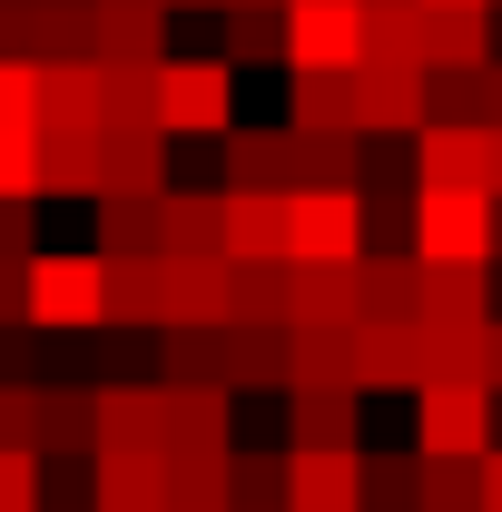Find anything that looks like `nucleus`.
Masks as SVG:
<instances>
[{"label": "nucleus", "mask_w": 502, "mask_h": 512, "mask_svg": "<svg viewBox=\"0 0 502 512\" xmlns=\"http://www.w3.org/2000/svg\"><path fill=\"white\" fill-rule=\"evenodd\" d=\"M502 197L493 188H414V256L424 266H493Z\"/></svg>", "instance_id": "f257e3e1"}, {"label": "nucleus", "mask_w": 502, "mask_h": 512, "mask_svg": "<svg viewBox=\"0 0 502 512\" xmlns=\"http://www.w3.org/2000/svg\"><path fill=\"white\" fill-rule=\"evenodd\" d=\"M375 247L365 188H286V256L296 266H355Z\"/></svg>", "instance_id": "f03ea898"}, {"label": "nucleus", "mask_w": 502, "mask_h": 512, "mask_svg": "<svg viewBox=\"0 0 502 512\" xmlns=\"http://www.w3.org/2000/svg\"><path fill=\"white\" fill-rule=\"evenodd\" d=\"M158 128L168 138H227L237 128V60H158Z\"/></svg>", "instance_id": "7ed1b4c3"}, {"label": "nucleus", "mask_w": 502, "mask_h": 512, "mask_svg": "<svg viewBox=\"0 0 502 512\" xmlns=\"http://www.w3.org/2000/svg\"><path fill=\"white\" fill-rule=\"evenodd\" d=\"M493 375H443L414 394V453H493Z\"/></svg>", "instance_id": "20e7f679"}, {"label": "nucleus", "mask_w": 502, "mask_h": 512, "mask_svg": "<svg viewBox=\"0 0 502 512\" xmlns=\"http://www.w3.org/2000/svg\"><path fill=\"white\" fill-rule=\"evenodd\" d=\"M30 325L40 335L109 325V256H30Z\"/></svg>", "instance_id": "39448f33"}, {"label": "nucleus", "mask_w": 502, "mask_h": 512, "mask_svg": "<svg viewBox=\"0 0 502 512\" xmlns=\"http://www.w3.org/2000/svg\"><path fill=\"white\" fill-rule=\"evenodd\" d=\"M434 119V69L424 60H365L355 69V128L365 138H414Z\"/></svg>", "instance_id": "423d86ee"}, {"label": "nucleus", "mask_w": 502, "mask_h": 512, "mask_svg": "<svg viewBox=\"0 0 502 512\" xmlns=\"http://www.w3.org/2000/svg\"><path fill=\"white\" fill-rule=\"evenodd\" d=\"M286 69H365V0H286Z\"/></svg>", "instance_id": "0eeeda50"}, {"label": "nucleus", "mask_w": 502, "mask_h": 512, "mask_svg": "<svg viewBox=\"0 0 502 512\" xmlns=\"http://www.w3.org/2000/svg\"><path fill=\"white\" fill-rule=\"evenodd\" d=\"M286 512H365V444H286Z\"/></svg>", "instance_id": "6e6552de"}, {"label": "nucleus", "mask_w": 502, "mask_h": 512, "mask_svg": "<svg viewBox=\"0 0 502 512\" xmlns=\"http://www.w3.org/2000/svg\"><path fill=\"white\" fill-rule=\"evenodd\" d=\"M286 444H365V384L355 375H296L286 384Z\"/></svg>", "instance_id": "1a4fd4ad"}, {"label": "nucleus", "mask_w": 502, "mask_h": 512, "mask_svg": "<svg viewBox=\"0 0 502 512\" xmlns=\"http://www.w3.org/2000/svg\"><path fill=\"white\" fill-rule=\"evenodd\" d=\"M424 188H493V119H424L414 128Z\"/></svg>", "instance_id": "9d476101"}, {"label": "nucleus", "mask_w": 502, "mask_h": 512, "mask_svg": "<svg viewBox=\"0 0 502 512\" xmlns=\"http://www.w3.org/2000/svg\"><path fill=\"white\" fill-rule=\"evenodd\" d=\"M227 384H197V375H158V444L168 453H227Z\"/></svg>", "instance_id": "9b49d317"}, {"label": "nucleus", "mask_w": 502, "mask_h": 512, "mask_svg": "<svg viewBox=\"0 0 502 512\" xmlns=\"http://www.w3.org/2000/svg\"><path fill=\"white\" fill-rule=\"evenodd\" d=\"M493 10L502 0H424V69H493Z\"/></svg>", "instance_id": "f8f14e48"}, {"label": "nucleus", "mask_w": 502, "mask_h": 512, "mask_svg": "<svg viewBox=\"0 0 502 512\" xmlns=\"http://www.w3.org/2000/svg\"><path fill=\"white\" fill-rule=\"evenodd\" d=\"M168 188V128H99L89 197H158Z\"/></svg>", "instance_id": "ddd939ff"}, {"label": "nucleus", "mask_w": 502, "mask_h": 512, "mask_svg": "<svg viewBox=\"0 0 502 512\" xmlns=\"http://www.w3.org/2000/svg\"><path fill=\"white\" fill-rule=\"evenodd\" d=\"M158 325H227V256H158Z\"/></svg>", "instance_id": "4468645a"}, {"label": "nucleus", "mask_w": 502, "mask_h": 512, "mask_svg": "<svg viewBox=\"0 0 502 512\" xmlns=\"http://www.w3.org/2000/svg\"><path fill=\"white\" fill-rule=\"evenodd\" d=\"M306 335H355L365 325V256L355 266H296V316Z\"/></svg>", "instance_id": "2eb2a0df"}, {"label": "nucleus", "mask_w": 502, "mask_h": 512, "mask_svg": "<svg viewBox=\"0 0 502 512\" xmlns=\"http://www.w3.org/2000/svg\"><path fill=\"white\" fill-rule=\"evenodd\" d=\"M345 355H355V384H365V394H424V355H414V325L365 316L355 335H345Z\"/></svg>", "instance_id": "dca6fc26"}, {"label": "nucleus", "mask_w": 502, "mask_h": 512, "mask_svg": "<svg viewBox=\"0 0 502 512\" xmlns=\"http://www.w3.org/2000/svg\"><path fill=\"white\" fill-rule=\"evenodd\" d=\"M99 60H168V0H89Z\"/></svg>", "instance_id": "f3484780"}, {"label": "nucleus", "mask_w": 502, "mask_h": 512, "mask_svg": "<svg viewBox=\"0 0 502 512\" xmlns=\"http://www.w3.org/2000/svg\"><path fill=\"white\" fill-rule=\"evenodd\" d=\"M296 316V256H237L227 266V325H286Z\"/></svg>", "instance_id": "a211bd4d"}, {"label": "nucleus", "mask_w": 502, "mask_h": 512, "mask_svg": "<svg viewBox=\"0 0 502 512\" xmlns=\"http://www.w3.org/2000/svg\"><path fill=\"white\" fill-rule=\"evenodd\" d=\"M217 237H227V266L237 256H286V188H217Z\"/></svg>", "instance_id": "6ab92c4d"}, {"label": "nucleus", "mask_w": 502, "mask_h": 512, "mask_svg": "<svg viewBox=\"0 0 502 512\" xmlns=\"http://www.w3.org/2000/svg\"><path fill=\"white\" fill-rule=\"evenodd\" d=\"M227 188H296V128H227Z\"/></svg>", "instance_id": "aec40b11"}, {"label": "nucleus", "mask_w": 502, "mask_h": 512, "mask_svg": "<svg viewBox=\"0 0 502 512\" xmlns=\"http://www.w3.org/2000/svg\"><path fill=\"white\" fill-rule=\"evenodd\" d=\"M227 453H158V512H227Z\"/></svg>", "instance_id": "412c9836"}, {"label": "nucleus", "mask_w": 502, "mask_h": 512, "mask_svg": "<svg viewBox=\"0 0 502 512\" xmlns=\"http://www.w3.org/2000/svg\"><path fill=\"white\" fill-rule=\"evenodd\" d=\"M20 60H99L89 0H20Z\"/></svg>", "instance_id": "4be33fe9"}, {"label": "nucleus", "mask_w": 502, "mask_h": 512, "mask_svg": "<svg viewBox=\"0 0 502 512\" xmlns=\"http://www.w3.org/2000/svg\"><path fill=\"white\" fill-rule=\"evenodd\" d=\"M217 227H227V217H217L207 188H158V256H227Z\"/></svg>", "instance_id": "5701e85b"}, {"label": "nucleus", "mask_w": 502, "mask_h": 512, "mask_svg": "<svg viewBox=\"0 0 502 512\" xmlns=\"http://www.w3.org/2000/svg\"><path fill=\"white\" fill-rule=\"evenodd\" d=\"M424 325L483 335V325H493V266H434V276H424Z\"/></svg>", "instance_id": "b1692460"}, {"label": "nucleus", "mask_w": 502, "mask_h": 512, "mask_svg": "<svg viewBox=\"0 0 502 512\" xmlns=\"http://www.w3.org/2000/svg\"><path fill=\"white\" fill-rule=\"evenodd\" d=\"M99 128H158V60H99Z\"/></svg>", "instance_id": "393cba45"}, {"label": "nucleus", "mask_w": 502, "mask_h": 512, "mask_svg": "<svg viewBox=\"0 0 502 512\" xmlns=\"http://www.w3.org/2000/svg\"><path fill=\"white\" fill-rule=\"evenodd\" d=\"M40 128H99V60H40Z\"/></svg>", "instance_id": "a878e982"}, {"label": "nucleus", "mask_w": 502, "mask_h": 512, "mask_svg": "<svg viewBox=\"0 0 502 512\" xmlns=\"http://www.w3.org/2000/svg\"><path fill=\"white\" fill-rule=\"evenodd\" d=\"M424 256H375L365 247V316H384V325H414L424 316Z\"/></svg>", "instance_id": "bb28decb"}, {"label": "nucleus", "mask_w": 502, "mask_h": 512, "mask_svg": "<svg viewBox=\"0 0 502 512\" xmlns=\"http://www.w3.org/2000/svg\"><path fill=\"white\" fill-rule=\"evenodd\" d=\"M217 50H227V60H286V10H276V0H227V10H217Z\"/></svg>", "instance_id": "cd10ccee"}, {"label": "nucleus", "mask_w": 502, "mask_h": 512, "mask_svg": "<svg viewBox=\"0 0 502 512\" xmlns=\"http://www.w3.org/2000/svg\"><path fill=\"white\" fill-rule=\"evenodd\" d=\"M99 178V128H40V197H89Z\"/></svg>", "instance_id": "c85d7f7f"}, {"label": "nucleus", "mask_w": 502, "mask_h": 512, "mask_svg": "<svg viewBox=\"0 0 502 512\" xmlns=\"http://www.w3.org/2000/svg\"><path fill=\"white\" fill-rule=\"evenodd\" d=\"M286 128H355V69H296Z\"/></svg>", "instance_id": "c756f323"}, {"label": "nucleus", "mask_w": 502, "mask_h": 512, "mask_svg": "<svg viewBox=\"0 0 502 512\" xmlns=\"http://www.w3.org/2000/svg\"><path fill=\"white\" fill-rule=\"evenodd\" d=\"M99 444H148V453H168L158 444V384H99Z\"/></svg>", "instance_id": "7c9ffc66"}, {"label": "nucleus", "mask_w": 502, "mask_h": 512, "mask_svg": "<svg viewBox=\"0 0 502 512\" xmlns=\"http://www.w3.org/2000/svg\"><path fill=\"white\" fill-rule=\"evenodd\" d=\"M109 325L158 335V256H109Z\"/></svg>", "instance_id": "2f4dec72"}, {"label": "nucleus", "mask_w": 502, "mask_h": 512, "mask_svg": "<svg viewBox=\"0 0 502 512\" xmlns=\"http://www.w3.org/2000/svg\"><path fill=\"white\" fill-rule=\"evenodd\" d=\"M99 256H158V197H99Z\"/></svg>", "instance_id": "473e14b6"}, {"label": "nucleus", "mask_w": 502, "mask_h": 512, "mask_svg": "<svg viewBox=\"0 0 502 512\" xmlns=\"http://www.w3.org/2000/svg\"><path fill=\"white\" fill-rule=\"evenodd\" d=\"M424 512H483V453H424Z\"/></svg>", "instance_id": "72a5a7b5"}, {"label": "nucleus", "mask_w": 502, "mask_h": 512, "mask_svg": "<svg viewBox=\"0 0 502 512\" xmlns=\"http://www.w3.org/2000/svg\"><path fill=\"white\" fill-rule=\"evenodd\" d=\"M365 512H424V453H365Z\"/></svg>", "instance_id": "f704fd0d"}, {"label": "nucleus", "mask_w": 502, "mask_h": 512, "mask_svg": "<svg viewBox=\"0 0 502 512\" xmlns=\"http://www.w3.org/2000/svg\"><path fill=\"white\" fill-rule=\"evenodd\" d=\"M0 128H40V60L0 50Z\"/></svg>", "instance_id": "c9c22d12"}, {"label": "nucleus", "mask_w": 502, "mask_h": 512, "mask_svg": "<svg viewBox=\"0 0 502 512\" xmlns=\"http://www.w3.org/2000/svg\"><path fill=\"white\" fill-rule=\"evenodd\" d=\"M40 473H50L40 444H0V512H40Z\"/></svg>", "instance_id": "e433bc0d"}, {"label": "nucleus", "mask_w": 502, "mask_h": 512, "mask_svg": "<svg viewBox=\"0 0 502 512\" xmlns=\"http://www.w3.org/2000/svg\"><path fill=\"white\" fill-rule=\"evenodd\" d=\"M0 444H40V375H0Z\"/></svg>", "instance_id": "4c0bfd02"}, {"label": "nucleus", "mask_w": 502, "mask_h": 512, "mask_svg": "<svg viewBox=\"0 0 502 512\" xmlns=\"http://www.w3.org/2000/svg\"><path fill=\"white\" fill-rule=\"evenodd\" d=\"M40 256V197H0V266Z\"/></svg>", "instance_id": "58836bf2"}, {"label": "nucleus", "mask_w": 502, "mask_h": 512, "mask_svg": "<svg viewBox=\"0 0 502 512\" xmlns=\"http://www.w3.org/2000/svg\"><path fill=\"white\" fill-rule=\"evenodd\" d=\"M434 119H483V69H434Z\"/></svg>", "instance_id": "ea45409f"}, {"label": "nucleus", "mask_w": 502, "mask_h": 512, "mask_svg": "<svg viewBox=\"0 0 502 512\" xmlns=\"http://www.w3.org/2000/svg\"><path fill=\"white\" fill-rule=\"evenodd\" d=\"M483 512H502V444L483 453Z\"/></svg>", "instance_id": "a19ab883"}, {"label": "nucleus", "mask_w": 502, "mask_h": 512, "mask_svg": "<svg viewBox=\"0 0 502 512\" xmlns=\"http://www.w3.org/2000/svg\"><path fill=\"white\" fill-rule=\"evenodd\" d=\"M483 119H493V128H502V60H493V69H483Z\"/></svg>", "instance_id": "79ce46f5"}, {"label": "nucleus", "mask_w": 502, "mask_h": 512, "mask_svg": "<svg viewBox=\"0 0 502 512\" xmlns=\"http://www.w3.org/2000/svg\"><path fill=\"white\" fill-rule=\"evenodd\" d=\"M483 375H493V394H502V316H493V335H483Z\"/></svg>", "instance_id": "37998d69"}, {"label": "nucleus", "mask_w": 502, "mask_h": 512, "mask_svg": "<svg viewBox=\"0 0 502 512\" xmlns=\"http://www.w3.org/2000/svg\"><path fill=\"white\" fill-rule=\"evenodd\" d=\"M493 197H502V128H493Z\"/></svg>", "instance_id": "c03bdc74"}, {"label": "nucleus", "mask_w": 502, "mask_h": 512, "mask_svg": "<svg viewBox=\"0 0 502 512\" xmlns=\"http://www.w3.org/2000/svg\"><path fill=\"white\" fill-rule=\"evenodd\" d=\"M168 10H227V0H168Z\"/></svg>", "instance_id": "a18cd8bd"}, {"label": "nucleus", "mask_w": 502, "mask_h": 512, "mask_svg": "<svg viewBox=\"0 0 502 512\" xmlns=\"http://www.w3.org/2000/svg\"><path fill=\"white\" fill-rule=\"evenodd\" d=\"M227 512H286V503H227Z\"/></svg>", "instance_id": "49530a36"}, {"label": "nucleus", "mask_w": 502, "mask_h": 512, "mask_svg": "<svg viewBox=\"0 0 502 512\" xmlns=\"http://www.w3.org/2000/svg\"><path fill=\"white\" fill-rule=\"evenodd\" d=\"M493 256H502V237H493Z\"/></svg>", "instance_id": "de8ad7c7"}, {"label": "nucleus", "mask_w": 502, "mask_h": 512, "mask_svg": "<svg viewBox=\"0 0 502 512\" xmlns=\"http://www.w3.org/2000/svg\"><path fill=\"white\" fill-rule=\"evenodd\" d=\"M276 10H286V0H276Z\"/></svg>", "instance_id": "09e8293b"}]
</instances>
